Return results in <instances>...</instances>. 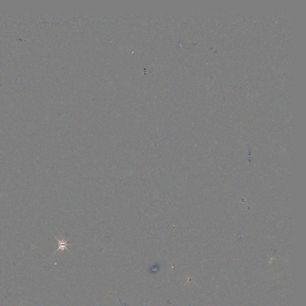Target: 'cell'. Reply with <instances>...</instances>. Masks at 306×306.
<instances>
[{
  "mask_svg": "<svg viewBox=\"0 0 306 306\" xmlns=\"http://www.w3.org/2000/svg\"><path fill=\"white\" fill-rule=\"evenodd\" d=\"M56 238V240H57V242H58V245H59V248H58V249L56 250V251L55 252V253L57 252V251H59V250H62V251H63V250H65V249H67V250L69 251V250L67 249V246H68V244L67 243L66 241L64 240V239H61V240H60V239H57V238Z\"/></svg>",
  "mask_w": 306,
  "mask_h": 306,
  "instance_id": "6da1fadb",
  "label": "cell"
}]
</instances>
